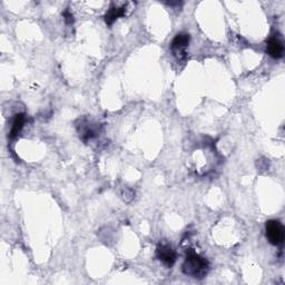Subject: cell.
<instances>
[{"instance_id":"ba28073f","label":"cell","mask_w":285,"mask_h":285,"mask_svg":"<svg viewBox=\"0 0 285 285\" xmlns=\"http://www.w3.org/2000/svg\"><path fill=\"white\" fill-rule=\"evenodd\" d=\"M25 114H17L15 116L14 120H13V125H12V129H10V133H9V137L12 139L16 138L19 135V133L23 129L24 125H25Z\"/></svg>"},{"instance_id":"9c48e42d","label":"cell","mask_w":285,"mask_h":285,"mask_svg":"<svg viewBox=\"0 0 285 285\" xmlns=\"http://www.w3.org/2000/svg\"><path fill=\"white\" fill-rule=\"evenodd\" d=\"M63 16H64V18H65L66 24L70 25V24L74 23V16L70 12H68V10H66V12L63 14Z\"/></svg>"},{"instance_id":"5b68a950","label":"cell","mask_w":285,"mask_h":285,"mask_svg":"<svg viewBox=\"0 0 285 285\" xmlns=\"http://www.w3.org/2000/svg\"><path fill=\"white\" fill-rule=\"evenodd\" d=\"M266 52L274 59H279L284 55V46L282 40L278 37L273 36L266 43Z\"/></svg>"},{"instance_id":"52a82bcc","label":"cell","mask_w":285,"mask_h":285,"mask_svg":"<svg viewBox=\"0 0 285 285\" xmlns=\"http://www.w3.org/2000/svg\"><path fill=\"white\" fill-rule=\"evenodd\" d=\"M80 124H81L80 127L78 126V133L81 139L84 141H87L96 137L97 130L94 126L88 122V120H85V124H83V122H80Z\"/></svg>"},{"instance_id":"3957f363","label":"cell","mask_w":285,"mask_h":285,"mask_svg":"<svg viewBox=\"0 0 285 285\" xmlns=\"http://www.w3.org/2000/svg\"><path fill=\"white\" fill-rule=\"evenodd\" d=\"M191 37L186 32H180L175 36L171 43V51L173 55L177 58V60H185L186 59V48L189 45Z\"/></svg>"},{"instance_id":"277c9868","label":"cell","mask_w":285,"mask_h":285,"mask_svg":"<svg viewBox=\"0 0 285 285\" xmlns=\"http://www.w3.org/2000/svg\"><path fill=\"white\" fill-rule=\"evenodd\" d=\"M156 257L160 260L164 265L171 267L176 261V253L173 248L167 243H162L156 249Z\"/></svg>"},{"instance_id":"8992f818","label":"cell","mask_w":285,"mask_h":285,"mask_svg":"<svg viewBox=\"0 0 285 285\" xmlns=\"http://www.w3.org/2000/svg\"><path fill=\"white\" fill-rule=\"evenodd\" d=\"M126 15V7H118L116 5H113V6L109 8L108 12L105 15V23L108 26H112L115 21H116L119 17H124Z\"/></svg>"},{"instance_id":"6da1fadb","label":"cell","mask_w":285,"mask_h":285,"mask_svg":"<svg viewBox=\"0 0 285 285\" xmlns=\"http://www.w3.org/2000/svg\"><path fill=\"white\" fill-rule=\"evenodd\" d=\"M208 270L210 265L207 260L196 254L195 252H189L182 265V271L185 275L200 279L207 275Z\"/></svg>"},{"instance_id":"7a4b0ae2","label":"cell","mask_w":285,"mask_h":285,"mask_svg":"<svg viewBox=\"0 0 285 285\" xmlns=\"http://www.w3.org/2000/svg\"><path fill=\"white\" fill-rule=\"evenodd\" d=\"M266 239L274 246H278L284 241V227L277 220H270L265 223Z\"/></svg>"}]
</instances>
